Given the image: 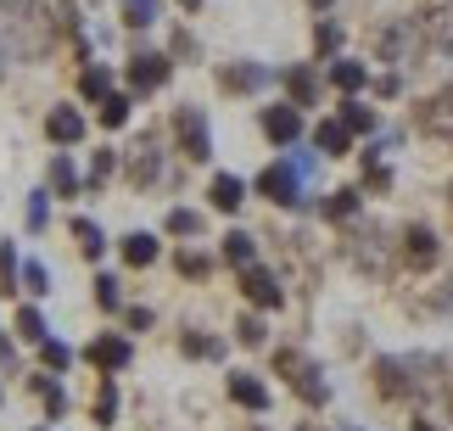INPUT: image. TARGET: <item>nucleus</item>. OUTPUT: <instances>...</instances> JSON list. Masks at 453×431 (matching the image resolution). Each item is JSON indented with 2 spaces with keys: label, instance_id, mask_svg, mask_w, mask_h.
I'll return each mask as SVG.
<instances>
[{
  "label": "nucleus",
  "instance_id": "obj_1",
  "mask_svg": "<svg viewBox=\"0 0 453 431\" xmlns=\"http://www.w3.org/2000/svg\"><path fill=\"white\" fill-rule=\"evenodd\" d=\"M0 40H6L23 62H40V57H50L57 17H50L45 0H0Z\"/></svg>",
  "mask_w": 453,
  "mask_h": 431
},
{
  "label": "nucleus",
  "instance_id": "obj_2",
  "mask_svg": "<svg viewBox=\"0 0 453 431\" xmlns=\"http://www.w3.org/2000/svg\"><path fill=\"white\" fill-rule=\"evenodd\" d=\"M274 365H280V375H286L291 387H297V398H303V404H313V409H325V404H330V387L319 381V365H313V358H303L297 348H280V353H274Z\"/></svg>",
  "mask_w": 453,
  "mask_h": 431
},
{
  "label": "nucleus",
  "instance_id": "obj_3",
  "mask_svg": "<svg viewBox=\"0 0 453 431\" xmlns=\"http://www.w3.org/2000/svg\"><path fill=\"white\" fill-rule=\"evenodd\" d=\"M257 196L280 202V208H297V202H303V174H297V163H269L264 174H257Z\"/></svg>",
  "mask_w": 453,
  "mask_h": 431
},
{
  "label": "nucleus",
  "instance_id": "obj_4",
  "mask_svg": "<svg viewBox=\"0 0 453 431\" xmlns=\"http://www.w3.org/2000/svg\"><path fill=\"white\" fill-rule=\"evenodd\" d=\"M414 129L431 135V141H453V84L437 96H426L420 107H414Z\"/></svg>",
  "mask_w": 453,
  "mask_h": 431
},
{
  "label": "nucleus",
  "instance_id": "obj_5",
  "mask_svg": "<svg viewBox=\"0 0 453 431\" xmlns=\"http://www.w3.org/2000/svg\"><path fill=\"white\" fill-rule=\"evenodd\" d=\"M173 135H180V151L190 163H207L213 158V135H207V118L196 107H180L173 112Z\"/></svg>",
  "mask_w": 453,
  "mask_h": 431
},
{
  "label": "nucleus",
  "instance_id": "obj_6",
  "mask_svg": "<svg viewBox=\"0 0 453 431\" xmlns=\"http://www.w3.org/2000/svg\"><path fill=\"white\" fill-rule=\"evenodd\" d=\"M168 73H173V62L163 57V50H134V62H129V84H134V96L163 90Z\"/></svg>",
  "mask_w": 453,
  "mask_h": 431
},
{
  "label": "nucleus",
  "instance_id": "obj_7",
  "mask_svg": "<svg viewBox=\"0 0 453 431\" xmlns=\"http://www.w3.org/2000/svg\"><path fill=\"white\" fill-rule=\"evenodd\" d=\"M124 174H129V185L134 191H146V185L163 174V151H157V141L151 135H141V141L129 146V158H124Z\"/></svg>",
  "mask_w": 453,
  "mask_h": 431
},
{
  "label": "nucleus",
  "instance_id": "obj_8",
  "mask_svg": "<svg viewBox=\"0 0 453 431\" xmlns=\"http://www.w3.org/2000/svg\"><path fill=\"white\" fill-rule=\"evenodd\" d=\"M375 45H380V57H387V62H403V57H414V50H426L420 28H414V17H403V23H387V28L375 34Z\"/></svg>",
  "mask_w": 453,
  "mask_h": 431
},
{
  "label": "nucleus",
  "instance_id": "obj_9",
  "mask_svg": "<svg viewBox=\"0 0 453 431\" xmlns=\"http://www.w3.org/2000/svg\"><path fill=\"white\" fill-rule=\"evenodd\" d=\"M414 28H420L426 50H442V57H453V6H426L420 17H414Z\"/></svg>",
  "mask_w": 453,
  "mask_h": 431
},
{
  "label": "nucleus",
  "instance_id": "obj_10",
  "mask_svg": "<svg viewBox=\"0 0 453 431\" xmlns=\"http://www.w3.org/2000/svg\"><path fill=\"white\" fill-rule=\"evenodd\" d=\"M420 387L409 375V358H375V392L380 398H409V392Z\"/></svg>",
  "mask_w": 453,
  "mask_h": 431
},
{
  "label": "nucleus",
  "instance_id": "obj_11",
  "mask_svg": "<svg viewBox=\"0 0 453 431\" xmlns=\"http://www.w3.org/2000/svg\"><path fill=\"white\" fill-rule=\"evenodd\" d=\"M241 291H247V303H257V308H280V303H286L280 281H274L269 269H257V264L241 269Z\"/></svg>",
  "mask_w": 453,
  "mask_h": 431
},
{
  "label": "nucleus",
  "instance_id": "obj_12",
  "mask_svg": "<svg viewBox=\"0 0 453 431\" xmlns=\"http://www.w3.org/2000/svg\"><path fill=\"white\" fill-rule=\"evenodd\" d=\"M264 135L274 146H291L303 135V107H291V101H280V107H264Z\"/></svg>",
  "mask_w": 453,
  "mask_h": 431
},
{
  "label": "nucleus",
  "instance_id": "obj_13",
  "mask_svg": "<svg viewBox=\"0 0 453 431\" xmlns=\"http://www.w3.org/2000/svg\"><path fill=\"white\" fill-rule=\"evenodd\" d=\"M437 235H431L426 230V224H409V230H403V258H409V264L414 269H431V264H437Z\"/></svg>",
  "mask_w": 453,
  "mask_h": 431
},
{
  "label": "nucleus",
  "instance_id": "obj_14",
  "mask_svg": "<svg viewBox=\"0 0 453 431\" xmlns=\"http://www.w3.org/2000/svg\"><path fill=\"white\" fill-rule=\"evenodd\" d=\"M134 358V348H129V336H101V342H90V365L107 375V370H124Z\"/></svg>",
  "mask_w": 453,
  "mask_h": 431
},
{
  "label": "nucleus",
  "instance_id": "obj_15",
  "mask_svg": "<svg viewBox=\"0 0 453 431\" xmlns=\"http://www.w3.org/2000/svg\"><path fill=\"white\" fill-rule=\"evenodd\" d=\"M45 135L57 146H79L84 141V118L73 112V107H50V118H45Z\"/></svg>",
  "mask_w": 453,
  "mask_h": 431
},
{
  "label": "nucleus",
  "instance_id": "obj_16",
  "mask_svg": "<svg viewBox=\"0 0 453 431\" xmlns=\"http://www.w3.org/2000/svg\"><path fill=\"white\" fill-rule=\"evenodd\" d=\"M313 146H319L325 158H347V151H353V129H347L342 118H325V124L313 129Z\"/></svg>",
  "mask_w": 453,
  "mask_h": 431
},
{
  "label": "nucleus",
  "instance_id": "obj_17",
  "mask_svg": "<svg viewBox=\"0 0 453 431\" xmlns=\"http://www.w3.org/2000/svg\"><path fill=\"white\" fill-rule=\"evenodd\" d=\"M207 196H213V208H219V213H241V202H247V185H241L235 174H213Z\"/></svg>",
  "mask_w": 453,
  "mask_h": 431
},
{
  "label": "nucleus",
  "instance_id": "obj_18",
  "mask_svg": "<svg viewBox=\"0 0 453 431\" xmlns=\"http://www.w3.org/2000/svg\"><path fill=\"white\" fill-rule=\"evenodd\" d=\"M230 398L241 409H257V415H264V409H269V387L257 381V375H230Z\"/></svg>",
  "mask_w": 453,
  "mask_h": 431
},
{
  "label": "nucleus",
  "instance_id": "obj_19",
  "mask_svg": "<svg viewBox=\"0 0 453 431\" xmlns=\"http://www.w3.org/2000/svg\"><path fill=\"white\" fill-rule=\"evenodd\" d=\"M286 96H291V107H313V101H319V79H313V67H291V73H286Z\"/></svg>",
  "mask_w": 453,
  "mask_h": 431
},
{
  "label": "nucleus",
  "instance_id": "obj_20",
  "mask_svg": "<svg viewBox=\"0 0 453 431\" xmlns=\"http://www.w3.org/2000/svg\"><path fill=\"white\" fill-rule=\"evenodd\" d=\"M124 264H129V269H151V264H157V235H146V230L124 235Z\"/></svg>",
  "mask_w": 453,
  "mask_h": 431
},
{
  "label": "nucleus",
  "instance_id": "obj_21",
  "mask_svg": "<svg viewBox=\"0 0 453 431\" xmlns=\"http://www.w3.org/2000/svg\"><path fill=\"white\" fill-rule=\"evenodd\" d=\"M219 84H224V90H257V84H269V67H257V62H247V67H224Z\"/></svg>",
  "mask_w": 453,
  "mask_h": 431
},
{
  "label": "nucleus",
  "instance_id": "obj_22",
  "mask_svg": "<svg viewBox=\"0 0 453 431\" xmlns=\"http://www.w3.org/2000/svg\"><path fill=\"white\" fill-rule=\"evenodd\" d=\"M330 84H336L342 96H353V90H364V84H370V73H364V62H330Z\"/></svg>",
  "mask_w": 453,
  "mask_h": 431
},
{
  "label": "nucleus",
  "instance_id": "obj_23",
  "mask_svg": "<svg viewBox=\"0 0 453 431\" xmlns=\"http://www.w3.org/2000/svg\"><path fill=\"white\" fill-rule=\"evenodd\" d=\"M347 252H353V264H358V269H380V230H358Z\"/></svg>",
  "mask_w": 453,
  "mask_h": 431
},
{
  "label": "nucleus",
  "instance_id": "obj_24",
  "mask_svg": "<svg viewBox=\"0 0 453 431\" xmlns=\"http://www.w3.org/2000/svg\"><path fill=\"white\" fill-rule=\"evenodd\" d=\"M325 219H330V224L358 219V191H353V185H347V191H330V196H325Z\"/></svg>",
  "mask_w": 453,
  "mask_h": 431
},
{
  "label": "nucleus",
  "instance_id": "obj_25",
  "mask_svg": "<svg viewBox=\"0 0 453 431\" xmlns=\"http://www.w3.org/2000/svg\"><path fill=\"white\" fill-rule=\"evenodd\" d=\"M96 107H101V112H96V118H101V129H124V124H129V96H118V90H112V96H101Z\"/></svg>",
  "mask_w": 453,
  "mask_h": 431
},
{
  "label": "nucleus",
  "instance_id": "obj_26",
  "mask_svg": "<svg viewBox=\"0 0 453 431\" xmlns=\"http://www.w3.org/2000/svg\"><path fill=\"white\" fill-rule=\"evenodd\" d=\"M79 90H84V101H101V96H112V67L90 62V67H84V79H79Z\"/></svg>",
  "mask_w": 453,
  "mask_h": 431
},
{
  "label": "nucleus",
  "instance_id": "obj_27",
  "mask_svg": "<svg viewBox=\"0 0 453 431\" xmlns=\"http://www.w3.org/2000/svg\"><path fill=\"white\" fill-rule=\"evenodd\" d=\"M73 241H79L84 258H101V252H107V241H101V224H96V219H73Z\"/></svg>",
  "mask_w": 453,
  "mask_h": 431
},
{
  "label": "nucleus",
  "instance_id": "obj_28",
  "mask_svg": "<svg viewBox=\"0 0 453 431\" xmlns=\"http://www.w3.org/2000/svg\"><path fill=\"white\" fill-rule=\"evenodd\" d=\"M224 258H230L235 269H247L252 258H257V247H252V235H247V230H230V235H224Z\"/></svg>",
  "mask_w": 453,
  "mask_h": 431
},
{
  "label": "nucleus",
  "instance_id": "obj_29",
  "mask_svg": "<svg viewBox=\"0 0 453 431\" xmlns=\"http://www.w3.org/2000/svg\"><path fill=\"white\" fill-rule=\"evenodd\" d=\"M50 191H62V196H73V191H79V168H73V158H67V151H62L57 163H50Z\"/></svg>",
  "mask_w": 453,
  "mask_h": 431
},
{
  "label": "nucleus",
  "instance_id": "obj_30",
  "mask_svg": "<svg viewBox=\"0 0 453 431\" xmlns=\"http://www.w3.org/2000/svg\"><path fill=\"white\" fill-rule=\"evenodd\" d=\"M0 297H17V247L0 241Z\"/></svg>",
  "mask_w": 453,
  "mask_h": 431
},
{
  "label": "nucleus",
  "instance_id": "obj_31",
  "mask_svg": "<svg viewBox=\"0 0 453 431\" xmlns=\"http://www.w3.org/2000/svg\"><path fill=\"white\" fill-rule=\"evenodd\" d=\"M342 124L353 129V135H375V112L364 107V101H347V107H342Z\"/></svg>",
  "mask_w": 453,
  "mask_h": 431
},
{
  "label": "nucleus",
  "instance_id": "obj_32",
  "mask_svg": "<svg viewBox=\"0 0 453 431\" xmlns=\"http://www.w3.org/2000/svg\"><path fill=\"white\" fill-rule=\"evenodd\" d=\"M112 168H118V151H112V146H101V151H96V163H90V191H101V185L112 180Z\"/></svg>",
  "mask_w": 453,
  "mask_h": 431
},
{
  "label": "nucleus",
  "instance_id": "obj_33",
  "mask_svg": "<svg viewBox=\"0 0 453 431\" xmlns=\"http://www.w3.org/2000/svg\"><path fill=\"white\" fill-rule=\"evenodd\" d=\"M124 23L129 28H151L157 23V0H124Z\"/></svg>",
  "mask_w": 453,
  "mask_h": 431
},
{
  "label": "nucleus",
  "instance_id": "obj_34",
  "mask_svg": "<svg viewBox=\"0 0 453 431\" xmlns=\"http://www.w3.org/2000/svg\"><path fill=\"white\" fill-rule=\"evenodd\" d=\"M17 336L45 342V314H40V308H17Z\"/></svg>",
  "mask_w": 453,
  "mask_h": 431
},
{
  "label": "nucleus",
  "instance_id": "obj_35",
  "mask_svg": "<svg viewBox=\"0 0 453 431\" xmlns=\"http://www.w3.org/2000/svg\"><path fill=\"white\" fill-rule=\"evenodd\" d=\"M40 365H45V370H67V365H73L67 342H50V336H45V342H40Z\"/></svg>",
  "mask_w": 453,
  "mask_h": 431
},
{
  "label": "nucleus",
  "instance_id": "obj_36",
  "mask_svg": "<svg viewBox=\"0 0 453 431\" xmlns=\"http://www.w3.org/2000/svg\"><path fill=\"white\" fill-rule=\"evenodd\" d=\"M34 387L45 392V415H50V420H62V415H67V392H62L57 381H45V375H40V381H34Z\"/></svg>",
  "mask_w": 453,
  "mask_h": 431
},
{
  "label": "nucleus",
  "instance_id": "obj_37",
  "mask_svg": "<svg viewBox=\"0 0 453 431\" xmlns=\"http://www.w3.org/2000/svg\"><path fill=\"white\" fill-rule=\"evenodd\" d=\"M168 235H202V213L173 208V213H168Z\"/></svg>",
  "mask_w": 453,
  "mask_h": 431
},
{
  "label": "nucleus",
  "instance_id": "obj_38",
  "mask_svg": "<svg viewBox=\"0 0 453 431\" xmlns=\"http://www.w3.org/2000/svg\"><path fill=\"white\" fill-rule=\"evenodd\" d=\"M112 415H118V392H112V381H101V392H96V426H112Z\"/></svg>",
  "mask_w": 453,
  "mask_h": 431
},
{
  "label": "nucleus",
  "instance_id": "obj_39",
  "mask_svg": "<svg viewBox=\"0 0 453 431\" xmlns=\"http://www.w3.org/2000/svg\"><path fill=\"white\" fill-rule=\"evenodd\" d=\"M96 303L107 308V314H112V308H124V291H118L112 274H101V281H96Z\"/></svg>",
  "mask_w": 453,
  "mask_h": 431
},
{
  "label": "nucleus",
  "instance_id": "obj_40",
  "mask_svg": "<svg viewBox=\"0 0 453 431\" xmlns=\"http://www.w3.org/2000/svg\"><path fill=\"white\" fill-rule=\"evenodd\" d=\"M23 291H34V297H45V291H50L45 264H23Z\"/></svg>",
  "mask_w": 453,
  "mask_h": 431
},
{
  "label": "nucleus",
  "instance_id": "obj_41",
  "mask_svg": "<svg viewBox=\"0 0 453 431\" xmlns=\"http://www.w3.org/2000/svg\"><path fill=\"white\" fill-rule=\"evenodd\" d=\"M313 45H319V57H330V50L342 45V28H336V23H319V34H313Z\"/></svg>",
  "mask_w": 453,
  "mask_h": 431
},
{
  "label": "nucleus",
  "instance_id": "obj_42",
  "mask_svg": "<svg viewBox=\"0 0 453 431\" xmlns=\"http://www.w3.org/2000/svg\"><path fill=\"white\" fill-rule=\"evenodd\" d=\"M364 185H370V191H392V168H387V163H370V174H364Z\"/></svg>",
  "mask_w": 453,
  "mask_h": 431
},
{
  "label": "nucleus",
  "instance_id": "obj_43",
  "mask_svg": "<svg viewBox=\"0 0 453 431\" xmlns=\"http://www.w3.org/2000/svg\"><path fill=\"white\" fill-rule=\"evenodd\" d=\"M235 336L247 342V348H257V342H264V319H252V314H247V319L235 325Z\"/></svg>",
  "mask_w": 453,
  "mask_h": 431
},
{
  "label": "nucleus",
  "instance_id": "obj_44",
  "mask_svg": "<svg viewBox=\"0 0 453 431\" xmlns=\"http://www.w3.org/2000/svg\"><path fill=\"white\" fill-rule=\"evenodd\" d=\"M185 353H196V358H219L224 348H219V342H207V336H185Z\"/></svg>",
  "mask_w": 453,
  "mask_h": 431
},
{
  "label": "nucleus",
  "instance_id": "obj_45",
  "mask_svg": "<svg viewBox=\"0 0 453 431\" xmlns=\"http://www.w3.org/2000/svg\"><path fill=\"white\" fill-rule=\"evenodd\" d=\"M207 269H213V264H207L202 252H180V274H196V281H202Z\"/></svg>",
  "mask_w": 453,
  "mask_h": 431
},
{
  "label": "nucleus",
  "instance_id": "obj_46",
  "mask_svg": "<svg viewBox=\"0 0 453 431\" xmlns=\"http://www.w3.org/2000/svg\"><path fill=\"white\" fill-rule=\"evenodd\" d=\"M28 230H45V191L28 202Z\"/></svg>",
  "mask_w": 453,
  "mask_h": 431
},
{
  "label": "nucleus",
  "instance_id": "obj_47",
  "mask_svg": "<svg viewBox=\"0 0 453 431\" xmlns=\"http://www.w3.org/2000/svg\"><path fill=\"white\" fill-rule=\"evenodd\" d=\"M124 325H129V331H146V325H151V308H129Z\"/></svg>",
  "mask_w": 453,
  "mask_h": 431
},
{
  "label": "nucleus",
  "instance_id": "obj_48",
  "mask_svg": "<svg viewBox=\"0 0 453 431\" xmlns=\"http://www.w3.org/2000/svg\"><path fill=\"white\" fill-rule=\"evenodd\" d=\"M409 431H437V426H431V420H414V426H409Z\"/></svg>",
  "mask_w": 453,
  "mask_h": 431
},
{
  "label": "nucleus",
  "instance_id": "obj_49",
  "mask_svg": "<svg viewBox=\"0 0 453 431\" xmlns=\"http://www.w3.org/2000/svg\"><path fill=\"white\" fill-rule=\"evenodd\" d=\"M308 6H313V12H330V0H308Z\"/></svg>",
  "mask_w": 453,
  "mask_h": 431
},
{
  "label": "nucleus",
  "instance_id": "obj_50",
  "mask_svg": "<svg viewBox=\"0 0 453 431\" xmlns=\"http://www.w3.org/2000/svg\"><path fill=\"white\" fill-rule=\"evenodd\" d=\"M180 6H185V12H196V6H202V0H180Z\"/></svg>",
  "mask_w": 453,
  "mask_h": 431
},
{
  "label": "nucleus",
  "instance_id": "obj_51",
  "mask_svg": "<svg viewBox=\"0 0 453 431\" xmlns=\"http://www.w3.org/2000/svg\"><path fill=\"white\" fill-rule=\"evenodd\" d=\"M0 57H6V50H0ZM0 79H6V62H0Z\"/></svg>",
  "mask_w": 453,
  "mask_h": 431
},
{
  "label": "nucleus",
  "instance_id": "obj_52",
  "mask_svg": "<svg viewBox=\"0 0 453 431\" xmlns=\"http://www.w3.org/2000/svg\"><path fill=\"white\" fill-rule=\"evenodd\" d=\"M448 196H453V185H448Z\"/></svg>",
  "mask_w": 453,
  "mask_h": 431
},
{
  "label": "nucleus",
  "instance_id": "obj_53",
  "mask_svg": "<svg viewBox=\"0 0 453 431\" xmlns=\"http://www.w3.org/2000/svg\"><path fill=\"white\" fill-rule=\"evenodd\" d=\"M0 398H6V392H0Z\"/></svg>",
  "mask_w": 453,
  "mask_h": 431
},
{
  "label": "nucleus",
  "instance_id": "obj_54",
  "mask_svg": "<svg viewBox=\"0 0 453 431\" xmlns=\"http://www.w3.org/2000/svg\"><path fill=\"white\" fill-rule=\"evenodd\" d=\"M448 404H453V398H448Z\"/></svg>",
  "mask_w": 453,
  "mask_h": 431
}]
</instances>
